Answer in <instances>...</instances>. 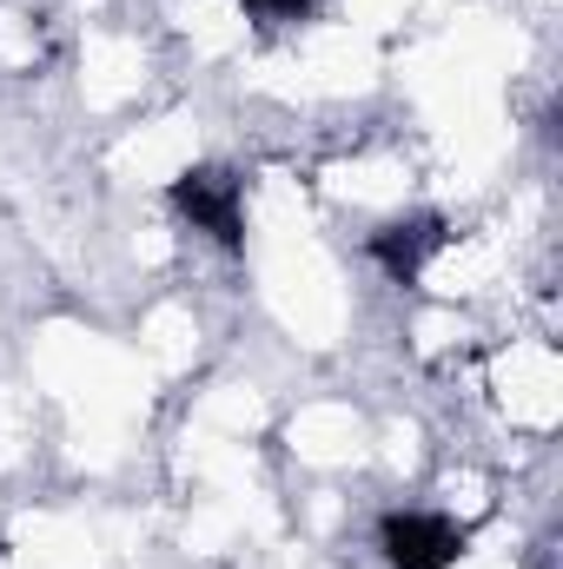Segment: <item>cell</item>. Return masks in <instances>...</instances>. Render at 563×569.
<instances>
[{
  "label": "cell",
  "mask_w": 563,
  "mask_h": 569,
  "mask_svg": "<svg viewBox=\"0 0 563 569\" xmlns=\"http://www.w3.org/2000/svg\"><path fill=\"white\" fill-rule=\"evenodd\" d=\"M471 550V530L437 510H385L378 517V557L385 569H457Z\"/></svg>",
  "instance_id": "7a4b0ae2"
},
{
  "label": "cell",
  "mask_w": 563,
  "mask_h": 569,
  "mask_svg": "<svg viewBox=\"0 0 563 569\" xmlns=\"http://www.w3.org/2000/svg\"><path fill=\"white\" fill-rule=\"evenodd\" d=\"M444 246H451V226H444L437 212H398V219H385V226L365 239V259H372L392 284H418L424 266H431Z\"/></svg>",
  "instance_id": "3957f363"
},
{
  "label": "cell",
  "mask_w": 563,
  "mask_h": 569,
  "mask_svg": "<svg viewBox=\"0 0 563 569\" xmlns=\"http://www.w3.org/2000/svg\"><path fill=\"white\" fill-rule=\"evenodd\" d=\"M166 206L219 252H246V179L233 166H186L179 179H166Z\"/></svg>",
  "instance_id": "6da1fadb"
},
{
  "label": "cell",
  "mask_w": 563,
  "mask_h": 569,
  "mask_svg": "<svg viewBox=\"0 0 563 569\" xmlns=\"http://www.w3.org/2000/svg\"><path fill=\"white\" fill-rule=\"evenodd\" d=\"M239 7L259 27H305V20H318V0H239Z\"/></svg>",
  "instance_id": "277c9868"
}]
</instances>
